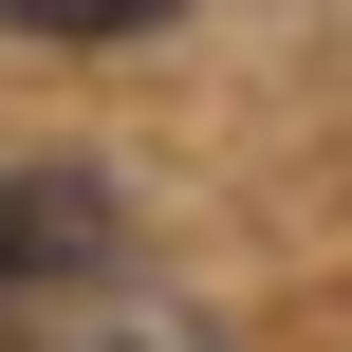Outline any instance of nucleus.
<instances>
[{
    "instance_id": "nucleus-1",
    "label": "nucleus",
    "mask_w": 352,
    "mask_h": 352,
    "mask_svg": "<svg viewBox=\"0 0 352 352\" xmlns=\"http://www.w3.org/2000/svg\"><path fill=\"white\" fill-rule=\"evenodd\" d=\"M111 260V186L93 167H0V297H56Z\"/></svg>"
},
{
    "instance_id": "nucleus-2",
    "label": "nucleus",
    "mask_w": 352,
    "mask_h": 352,
    "mask_svg": "<svg viewBox=\"0 0 352 352\" xmlns=\"http://www.w3.org/2000/svg\"><path fill=\"white\" fill-rule=\"evenodd\" d=\"M186 0H0V37H56V56H111V37H167Z\"/></svg>"
}]
</instances>
